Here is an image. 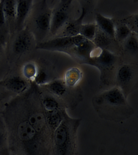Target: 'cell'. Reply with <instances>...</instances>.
<instances>
[{"instance_id": "19", "label": "cell", "mask_w": 138, "mask_h": 155, "mask_svg": "<svg viewBox=\"0 0 138 155\" xmlns=\"http://www.w3.org/2000/svg\"><path fill=\"white\" fill-rule=\"evenodd\" d=\"M97 26L95 23L83 24L80 30L79 35L86 39L93 41L96 34Z\"/></svg>"}, {"instance_id": "10", "label": "cell", "mask_w": 138, "mask_h": 155, "mask_svg": "<svg viewBox=\"0 0 138 155\" xmlns=\"http://www.w3.org/2000/svg\"><path fill=\"white\" fill-rule=\"evenodd\" d=\"M87 13V10L82 7L80 16L77 19L70 21L65 26L61 36H73L79 35L80 30L83 25V21Z\"/></svg>"}, {"instance_id": "15", "label": "cell", "mask_w": 138, "mask_h": 155, "mask_svg": "<svg viewBox=\"0 0 138 155\" xmlns=\"http://www.w3.org/2000/svg\"><path fill=\"white\" fill-rule=\"evenodd\" d=\"M41 102L44 111H50L63 110L61 102L54 96H44L41 98Z\"/></svg>"}, {"instance_id": "4", "label": "cell", "mask_w": 138, "mask_h": 155, "mask_svg": "<svg viewBox=\"0 0 138 155\" xmlns=\"http://www.w3.org/2000/svg\"><path fill=\"white\" fill-rule=\"evenodd\" d=\"M72 1H61L52 10L49 34L56 35L66 24L69 18V8Z\"/></svg>"}, {"instance_id": "23", "label": "cell", "mask_w": 138, "mask_h": 155, "mask_svg": "<svg viewBox=\"0 0 138 155\" xmlns=\"http://www.w3.org/2000/svg\"><path fill=\"white\" fill-rule=\"evenodd\" d=\"M132 33L131 30L128 25L122 24L116 27L115 39L119 41H125Z\"/></svg>"}, {"instance_id": "12", "label": "cell", "mask_w": 138, "mask_h": 155, "mask_svg": "<svg viewBox=\"0 0 138 155\" xmlns=\"http://www.w3.org/2000/svg\"><path fill=\"white\" fill-rule=\"evenodd\" d=\"M43 86L51 94L57 98V97L60 98V99L66 94L67 92V86L64 80H54Z\"/></svg>"}, {"instance_id": "8", "label": "cell", "mask_w": 138, "mask_h": 155, "mask_svg": "<svg viewBox=\"0 0 138 155\" xmlns=\"http://www.w3.org/2000/svg\"><path fill=\"white\" fill-rule=\"evenodd\" d=\"M89 58L94 59L96 62L106 68H109L114 64L116 56L105 48L96 47L90 54Z\"/></svg>"}, {"instance_id": "3", "label": "cell", "mask_w": 138, "mask_h": 155, "mask_svg": "<svg viewBox=\"0 0 138 155\" xmlns=\"http://www.w3.org/2000/svg\"><path fill=\"white\" fill-rule=\"evenodd\" d=\"M85 39L79 35L73 36H57L37 43L35 48L43 50L60 51L73 48Z\"/></svg>"}, {"instance_id": "7", "label": "cell", "mask_w": 138, "mask_h": 155, "mask_svg": "<svg viewBox=\"0 0 138 155\" xmlns=\"http://www.w3.org/2000/svg\"><path fill=\"white\" fill-rule=\"evenodd\" d=\"M0 85L15 94H22L29 87V81L20 76H14L0 82Z\"/></svg>"}, {"instance_id": "6", "label": "cell", "mask_w": 138, "mask_h": 155, "mask_svg": "<svg viewBox=\"0 0 138 155\" xmlns=\"http://www.w3.org/2000/svg\"><path fill=\"white\" fill-rule=\"evenodd\" d=\"M18 32L19 34L13 42V50L15 54H22L29 50L35 39L26 28Z\"/></svg>"}, {"instance_id": "24", "label": "cell", "mask_w": 138, "mask_h": 155, "mask_svg": "<svg viewBox=\"0 0 138 155\" xmlns=\"http://www.w3.org/2000/svg\"><path fill=\"white\" fill-rule=\"evenodd\" d=\"M125 47L127 51L131 53H136L138 51V42L137 37L135 34L132 33L125 40Z\"/></svg>"}, {"instance_id": "5", "label": "cell", "mask_w": 138, "mask_h": 155, "mask_svg": "<svg viewBox=\"0 0 138 155\" xmlns=\"http://www.w3.org/2000/svg\"><path fill=\"white\" fill-rule=\"evenodd\" d=\"M33 3L31 0L16 1L15 31L18 32L25 28Z\"/></svg>"}, {"instance_id": "2", "label": "cell", "mask_w": 138, "mask_h": 155, "mask_svg": "<svg viewBox=\"0 0 138 155\" xmlns=\"http://www.w3.org/2000/svg\"><path fill=\"white\" fill-rule=\"evenodd\" d=\"M52 10L48 7L46 1L33 3L32 9L27 19L30 26L26 27L33 35L36 41L42 42L49 34Z\"/></svg>"}, {"instance_id": "26", "label": "cell", "mask_w": 138, "mask_h": 155, "mask_svg": "<svg viewBox=\"0 0 138 155\" xmlns=\"http://www.w3.org/2000/svg\"><path fill=\"white\" fill-rule=\"evenodd\" d=\"M3 45L1 42H0V57H1V54H2V46Z\"/></svg>"}, {"instance_id": "18", "label": "cell", "mask_w": 138, "mask_h": 155, "mask_svg": "<svg viewBox=\"0 0 138 155\" xmlns=\"http://www.w3.org/2000/svg\"><path fill=\"white\" fill-rule=\"evenodd\" d=\"M96 47L93 41L85 39L73 48L78 55L83 57H89L92 51Z\"/></svg>"}, {"instance_id": "25", "label": "cell", "mask_w": 138, "mask_h": 155, "mask_svg": "<svg viewBox=\"0 0 138 155\" xmlns=\"http://www.w3.org/2000/svg\"><path fill=\"white\" fill-rule=\"evenodd\" d=\"M48 75L45 71L42 70H39L34 81L38 85L43 86L48 83Z\"/></svg>"}, {"instance_id": "13", "label": "cell", "mask_w": 138, "mask_h": 155, "mask_svg": "<svg viewBox=\"0 0 138 155\" xmlns=\"http://www.w3.org/2000/svg\"><path fill=\"white\" fill-rule=\"evenodd\" d=\"M44 111L48 126L52 131L54 133V131L62 122L66 114L64 112V110Z\"/></svg>"}, {"instance_id": "20", "label": "cell", "mask_w": 138, "mask_h": 155, "mask_svg": "<svg viewBox=\"0 0 138 155\" xmlns=\"http://www.w3.org/2000/svg\"><path fill=\"white\" fill-rule=\"evenodd\" d=\"M3 1H0V42L4 45L9 33L3 8Z\"/></svg>"}, {"instance_id": "17", "label": "cell", "mask_w": 138, "mask_h": 155, "mask_svg": "<svg viewBox=\"0 0 138 155\" xmlns=\"http://www.w3.org/2000/svg\"><path fill=\"white\" fill-rule=\"evenodd\" d=\"M82 78V72L79 69L71 68L66 71L64 81L67 87H73L78 84Z\"/></svg>"}, {"instance_id": "1", "label": "cell", "mask_w": 138, "mask_h": 155, "mask_svg": "<svg viewBox=\"0 0 138 155\" xmlns=\"http://www.w3.org/2000/svg\"><path fill=\"white\" fill-rule=\"evenodd\" d=\"M96 111L108 120H122L132 114L130 106L123 92L119 87H114L103 92L93 100Z\"/></svg>"}, {"instance_id": "21", "label": "cell", "mask_w": 138, "mask_h": 155, "mask_svg": "<svg viewBox=\"0 0 138 155\" xmlns=\"http://www.w3.org/2000/svg\"><path fill=\"white\" fill-rule=\"evenodd\" d=\"M93 42L96 47L105 48L111 43V38L97 28L95 37Z\"/></svg>"}, {"instance_id": "16", "label": "cell", "mask_w": 138, "mask_h": 155, "mask_svg": "<svg viewBox=\"0 0 138 155\" xmlns=\"http://www.w3.org/2000/svg\"><path fill=\"white\" fill-rule=\"evenodd\" d=\"M0 155H10L8 148V131L4 118L0 117Z\"/></svg>"}, {"instance_id": "14", "label": "cell", "mask_w": 138, "mask_h": 155, "mask_svg": "<svg viewBox=\"0 0 138 155\" xmlns=\"http://www.w3.org/2000/svg\"><path fill=\"white\" fill-rule=\"evenodd\" d=\"M134 73L130 65L125 64L119 69L117 74V81L122 87L127 85L133 80Z\"/></svg>"}, {"instance_id": "22", "label": "cell", "mask_w": 138, "mask_h": 155, "mask_svg": "<svg viewBox=\"0 0 138 155\" xmlns=\"http://www.w3.org/2000/svg\"><path fill=\"white\" fill-rule=\"evenodd\" d=\"M39 70L37 65L33 62H28L22 68L24 77L28 81H34Z\"/></svg>"}, {"instance_id": "11", "label": "cell", "mask_w": 138, "mask_h": 155, "mask_svg": "<svg viewBox=\"0 0 138 155\" xmlns=\"http://www.w3.org/2000/svg\"><path fill=\"white\" fill-rule=\"evenodd\" d=\"M96 24L98 28L111 38L115 39L116 26L111 19L100 13L96 15Z\"/></svg>"}, {"instance_id": "9", "label": "cell", "mask_w": 138, "mask_h": 155, "mask_svg": "<svg viewBox=\"0 0 138 155\" xmlns=\"http://www.w3.org/2000/svg\"><path fill=\"white\" fill-rule=\"evenodd\" d=\"M16 1L6 0L3 2V12L9 34L12 35L15 31Z\"/></svg>"}]
</instances>
